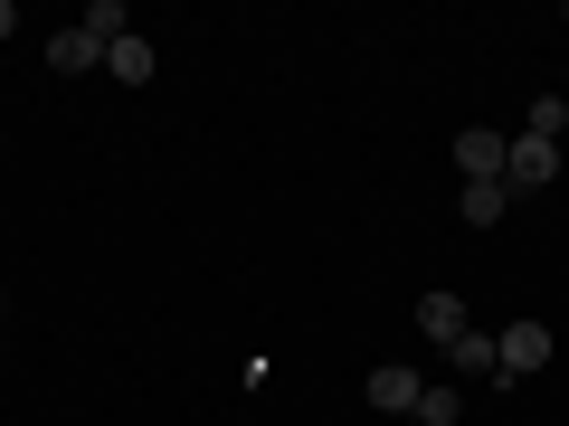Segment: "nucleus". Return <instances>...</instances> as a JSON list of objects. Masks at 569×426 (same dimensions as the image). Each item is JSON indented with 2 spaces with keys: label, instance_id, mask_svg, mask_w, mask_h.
<instances>
[{
  "label": "nucleus",
  "instance_id": "1",
  "mask_svg": "<svg viewBox=\"0 0 569 426\" xmlns=\"http://www.w3.org/2000/svg\"><path fill=\"white\" fill-rule=\"evenodd\" d=\"M550 351H560L550 323H512L503 342H493V379H531V369H550Z\"/></svg>",
  "mask_w": 569,
  "mask_h": 426
},
{
  "label": "nucleus",
  "instance_id": "2",
  "mask_svg": "<svg viewBox=\"0 0 569 426\" xmlns=\"http://www.w3.org/2000/svg\"><path fill=\"white\" fill-rule=\"evenodd\" d=\"M550 181H560V142L512 133V152H503V190H512V200H531V190H550Z\"/></svg>",
  "mask_w": 569,
  "mask_h": 426
},
{
  "label": "nucleus",
  "instance_id": "3",
  "mask_svg": "<svg viewBox=\"0 0 569 426\" xmlns=\"http://www.w3.org/2000/svg\"><path fill=\"white\" fill-rule=\"evenodd\" d=\"M503 152H512V133H493V123H466L456 133V171L466 181H503Z\"/></svg>",
  "mask_w": 569,
  "mask_h": 426
},
{
  "label": "nucleus",
  "instance_id": "4",
  "mask_svg": "<svg viewBox=\"0 0 569 426\" xmlns=\"http://www.w3.org/2000/svg\"><path fill=\"white\" fill-rule=\"evenodd\" d=\"M370 407H389V417H418V398H427V379L408 361H389V369H370V388H361Z\"/></svg>",
  "mask_w": 569,
  "mask_h": 426
},
{
  "label": "nucleus",
  "instance_id": "5",
  "mask_svg": "<svg viewBox=\"0 0 569 426\" xmlns=\"http://www.w3.org/2000/svg\"><path fill=\"white\" fill-rule=\"evenodd\" d=\"M418 332H427L437 351H447V342H466V294H447V284H427V294H418Z\"/></svg>",
  "mask_w": 569,
  "mask_h": 426
},
{
  "label": "nucleus",
  "instance_id": "6",
  "mask_svg": "<svg viewBox=\"0 0 569 426\" xmlns=\"http://www.w3.org/2000/svg\"><path fill=\"white\" fill-rule=\"evenodd\" d=\"M86 67H104V39H86V29H58V39H48V77H86Z\"/></svg>",
  "mask_w": 569,
  "mask_h": 426
},
{
  "label": "nucleus",
  "instance_id": "7",
  "mask_svg": "<svg viewBox=\"0 0 569 426\" xmlns=\"http://www.w3.org/2000/svg\"><path fill=\"white\" fill-rule=\"evenodd\" d=\"M503 209H512V190H503V181H466L456 219H466V227H503Z\"/></svg>",
  "mask_w": 569,
  "mask_h": 426
},
{
  "label": "nucleus",
  "instance_id": "8",
  "mask_svg": "<svg viewBox=\"0 0 569 426\" xmlns=\"http://www.w3.org/2000/svg\"><path fill=\"white\" fill-rule=\"evenodd\" d=\"M104 77L114 85H152V39H114L104 48Z\"/></svg>",
  "mask_w": 569,
  "mask_h": 426
},
{
  "label": "nucleus",
  "instance_id": "9",
  "mask_svg": "<svg viewBox=\"0 0 569 426\" xmlns=\"http://www.w3.org/2000/svg\"><path fill=\"white\" fill-rule=\"evenodd\" d=\"M447 369H456V379H485V369H493V332H466V342H447Z\"/></svg>",
  "mask_w": 569,
  "mask_h": 426
},
{
  "label": "nucleus",
  "instance_id": "10",
  "mask_svg": "<svg viewBox=\"0 0 569 426\" xmlns=\"http://www.w3.org/2000/svg\"><path fill=\"white\" fill-rule=\"evenodd\" d=\"M522 133H531V142H560V133H569V104H560V95H531Z\"/></svg>",
  "mask_w": 569,
  "mask_h": 426
},
{
  "label": "nucleus",
  "instance_id": "11",
  "mask_svg": "<svg viewBox=\"0 0 569 426\" xmlns=\"http://www.w3.org/2000/svg\"><path fill=\"white\" fill-rule=\"evenodd\" d=\"M86 39H104V48H114V39H133V29H123V0H86Z\"/></svg>",
  "mask_w": 569,
  "mask_h": 426
},
{
  "label": "nucleus",
  "instance_id": "12",
  "mask_svg": "<svg viewBox=\"0 0 569 426\" xmlns=\"http://www.w3.org/2000/svg\"><path fill=\"white\" fill-rule=\"evenodd\" d=\"M456 417H466V398H456V388H437V379H427V398H418V426H456Z\"/></svg>",
  "mask_w": 569,
  "mask_h": 426
},
{
  "label": "nucleus",
  "instance_id": "13",
  "mask_svg": "<svg viewBox=\"0 0 569 426\" xmlns=\"http://www.w3.org/2000/svg\"><path fill=\"white\" fill-rule=\"evenodd\" d=\"M10 29H20V0H0V39H10Z\"/></svg>",
  "mask_w": 569,
  "mask_h": 426
},
{
  "label": "nucleus",
  "instance_id": "14",
  "mask_svg": "<svg viewBox=\"0 0 569 426\" xmlns=\"http://www.w3.org/2000/svg\"><path fill=\"white\" fill-rule=\"evenodd\" d=\"M0 304H10V284H0Z\"/></svg>",
  "mask_w": 569,
  "mask_h": 426
}]
</instances>
